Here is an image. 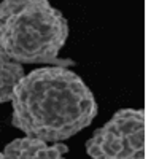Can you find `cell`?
I'll list each match as a JSON object with an SVG mask.
<instances>
[{
	"mask_svg": "<svg viewBox=\"0 0 159 159\" xmlns=\"http://www.w3.org/2000/svg\"><path fill=\"white\" fill-rule=\"evenodd\" d=\"M11 124L43 142L70 139L97 115L88 84L67 67H43L24 75L11 96Z\"/></svg>",
	"mask_w": 159,
	"mask_h": 159,
	"instance_id": "6da1fadb",
	"label": "cell"
},
{
	"mask_svg": "<svg viewBox=\"0 0 159 159\" xmlns=\"http://www.w3.org/2000/svg\"><path fill=\"white\" fill-rule=\"evenodd\" d=\"M0 159H5V156H3V153H0Z\"/></svg>",
	"mask_w": 159,
	"mask_h": 159,
	"instance_id": "8992f818",
	"label": "cell"
},
{
	"mask_svg": "<svg viewBox=\"0 0 159 159\" xmlns=\"http://www.w3.org/2000/svg\"><path fill=\"white\" fill-rule=\"evenodd\" d=\"M69 37L64 15L46 0H5L0 3V49L16 64H54Z\"/></svg>",
	"mask_w": 159,
	"mask_h": 159,
	"instance_id": "7a4b0ae2",
	"label": "cell"
},
{
	"mask_svg": "<svg viewBox=\"0 0 159 159\" xmlns=\"http://www.w3.org/2000/svg\"><path fill=\"white\" fill-rule=\"evenodd\" d=\"M24 76V70L19 64L11 61L5 52L0 49V105L7 100H11L13 91L19 80Z\"/></svg>",
	"mask_w": 159,
	"mask_h": 159,
	"instance_id": "5b68a950",
	"label": "cell"
},
{
	"mask_svg": "<svg viewBox=\"0 0 159 159\" xmlns=\"http://www.w3.org/2000/svg\"><path fill=\"white\" fill-rule=\"evenodd\" d=\"M69 151L67 145L64 143H52L34 139V137H22L10 142L3 156L5 159H65V153Z\"/></svg>",
	"mask_w": 159,
	"mask_h": 159,
	"instance_id": "277c9868",
	"label": "cell"
},
{
	"mask_svg": "<svg viewBox=\"0 0 159 159\" xmlns=\"http://www.w3.org/2000/svg\"><path fill=\"white\" fill-rule=\"evenodd\" d=\"M91 159H143L145 118L143 110L124 108L108 123L96 129L86 142Z\"/></svg>",
	"mask_w": 159,
	"mask_h": 159,
	"instance_id": "3957f363",
	"label": "cell"
}]
</instances>
